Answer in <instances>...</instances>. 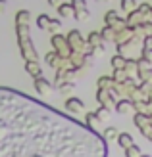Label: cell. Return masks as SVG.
<instances>
[{"label": "cell", "mask_w": 152, "mask_h": 157, "mask_svg": "<svg viewBox=\"0 0 152 157\" xmlns=\"http://www.w3.org/2000/svg\"><path fill=\"white\" fill-rule=\"evenodd\" d=\"M46 19H48V17H46V15H39V27H41V29H44L46 27Z\"/></svg>", "instance_id": "obj_17"}, {"label": "cell", "mask_w": 152, "mask_h": 157, "mask_svg": "<svg viewBox=\"0 0 152 157\" xmlns=\"http://www.w3.org/2000/svg\"><path fill=\"white\" fill-rule=\"evenodd\" d=\"M116 21H117V13L116 12H108L106 13V23H108V25H114ZM117 23H121V21H117Z\"/></svg>", "instance_id": "obj_12"}, {"label": "cell", "mask_w": 152, "mask_h": 157, "mask_svg": "<svg viewBox=\"0 0 152 157\" xmlns=\"http://www.w3.org/2000/svg\"><path fill=\"white\" fill-rule=\"evenodd\" d=\"M135 123H137L139 128H145V123H148V117L142 115V113H139V115H135Z\"/></svg>", "instance_id": "obj_9"}, {"label": "cell", "mask_w": 152, "mask_h": 157, "mask_svg": "<svg viewBox=\"0 0 152 157\" xmlns=\"http://www.w3.org/2000/svg\"><path fill=\"white\" fill-rule=\"evenodd\" d=\"M125 157H141V150H139V146H129V147H125Z\"/></svg>", "instance_id": "obj_7"}, {"label": "cell", "mask_w": 152, "mask_h": 157, "mask_svg": "<svg viewBox=\"0 0 152 157\" xmlns=\"http://www.w3.org/2000/svg\"><path fill=\"white\" fill-rule=\"evenodd\" d=\"M18 31H19V46H21V56L27 61H37V52H35V44L29 38V27L27 23H18Z\"/></svg>", "instance_id": "obj_2"}, {"label": "cell", "mask_w": 152, "mask_h": 157, "mask_svg": "<svg viewBox=\"0 0 152 157\" xmlns=\"http://www.w3.org/2000/svg\"><path fill=\"white\" fill-rule=\"evenodd\" d=\"M123 63H125L123 58H119V56H116L114 59H112V65H114L116 69H121V67H123Z\"/></svg>", "instance_id": "obj_15"}, {"label": "cell", "mask_w": 152, "mask_h": 157, "mask_svg": "<svg viewBox=\"0 0 152 157\" xmlns=\"http://www.w3.org/2000/svg\"><path fill=\"white\" fill-rule=\"evenodd\" d=\"M106 151L92 127L0 86V157H106Z\"/></svg>", "instance_id": "obj_1"}, {"label": "cell", "mask_w": 152, "mask_h": 157, "mask_svg": "<svg viewBox=\"0 0 152 157\" xmlns=\"http://www.w3.org/2000/svg\"><path fill=\"white\" fill-rule=\"evenodd\" d=\"M117 144L123 147H129V146H133V138H131V134H127V132H121V134H117Z\"/></svg>", "instance_id": "obj_4"}, {"label": "cell", "mask_w": 152, "mask_h": 157, "mask_svg": "<svg viewBox=\"0 0 152 157\" xmlns=\"http://www.w3.org/2000/svg\"><path fill=\"white\" fill-rule=\"evenodd\" d=\"M4 8H6V0H0V12H4Z\"/></svg>", "instance_id": "obj_18"}, {"label": "cell", "mask_w": 152, "mask_h": 157, "mask_svg": "<svg viewBox=\"0 0 152 157\" xmlns=\"http://www.w3.org/2000/svg\"><path fill=\"white\" fill-rule=\"evenodd\" d=\"M52 44H54V48H58L60 56H69V44L62 35H54L52 36Z\"/></svg>", "instance_id": "obj_3"}, {"label": "cell", "mask_w": 152, "mask_h": 157, "mask_svg": "<svg viewBox=\"0 0 152 157\" xmlns=\"http://www.w3.org/2000/svg\"><path fill=\"white\" fill-rule=\"evenodd\" d=\"M114 136H117V132H116V128H108L106 132H104V140H106V138H114Z\"/></svg>", "instance_id": "obj_16"}, {"label": "cell", "mask_w": 152, "mask_h": 157, "mask_svg": "<svg viewBox=\"0 0 152 157\" xmlns=\"http://www.w3.org/2000/svg\"><path fill=\"white\" fill-rule=\"evenodd\" d=\"M141 157H150V155H141Z\"/></svg>", "instance_id": "obj_20"}, {"label": "cell", "mask_w": 152, "mask_h": 157, "mask_svg": "<svg viewBox=\"0 0 152 157\" xmlns=\"http://www.w3.org/2000/svg\"><path fill=\"white\" fill-rule=\"evenodd\" d=\"M58 12H60V15H64V17H66V15H71V13H73V6H71V4H60V6H58Z\"/></svg>", "instance_id": "obj_8"}, {"label": "cell", "mask_w": 152, "mask_h": 157, "mask_svg": "<svg viewBox=\"0 0 152 157\" xmlns=\"http://www.w3.org/2000/svg\"><path fill=\"white\" fill-rule=\"evenodd\" d=\"M71 6H73V12H77V10H87L85 0H71Z\"/></svg>", "instance_id": "obj_10"}, {"label": "cell", "mask_w": 152, "mask_h": 157, "mask_svg": "<svg viewBox=\"0 0 152 157\" xmlns=\"http://www.w3.org/2000/svg\"><path fill=\"white\" fill-rule=\"evenodd\" d=\"M121 8L125 12H131L135 8V0H121Z\"/></svg>", "instance_id": "obj_13"}, {"label": "cell", "mask_w": 152, "mask_h": 157, "mask_svg": "<svg viewBox=\"0 0 152 157\" xmlns=\"http://www.w3.org/2000/svg\"><path fill=\"white\" fill-rule=\"evenodd\" d=\"M15 17H18V23H27L29 21V12L27 10H21V12H18Z\"/></svg>", "instance_id": "obj_11"}, {"label": "cell", "mask_w": 152, "mask_h": 157, "mask_svg": "<svg viewBox=\"0 0 152 157\" xmlns=\"http://www.w3.org/2000/svg\"><path fill=\"white\" fill-rule=\"evenodd\" d=\"M66 107L71 109V111H79V109H83V101L79 100V98H69L66 101Z\"/></svg>", "instance_id": "obj_5"}, {"label": "cell", "mask_w": 152, "mask_h": 157, "mask_svg": "<svg viewBox=\"0 0 152 157\" xmlns=\"http://www.w3.org/2000/svg\"><path fill=\"white\" fill-rule=\"evenodd\" d=\"M75 42H79V44H81L83 40H81V36H79V31H71V33H69V36H68V44H69V48H73V46H75Z\"/></svg>", "instance_id": "obj_6"}, {"label": "cell", "mask_w": 152, "mask_h": 157, "mask_svg": "<svg viewBox=\"0 0 152 157\" xmlns=\"http://www.w3.org/2000/svg\"><path fill=\"white\" fill-rule=\"evenodd\" d=\"M129 107H131L129 101H119V104H117V111L119 113H125V111H129Z\"/></svg>", "instance_id": "obj_14"}, {"label": "cell", "mask_w": 152, "mask_h": 157, "mask_svg": "<svg viewBox=\"0 0 152 157\" xmlns=\"http://www.w3.org/2000/svg\"><path fill=\"white\" fill-rule=\"evenodd\" d=\"M58 2L60 0H50V4H54V6H58Z\"/></svg>", "instance_id": "obj_19"}]
</instances>
